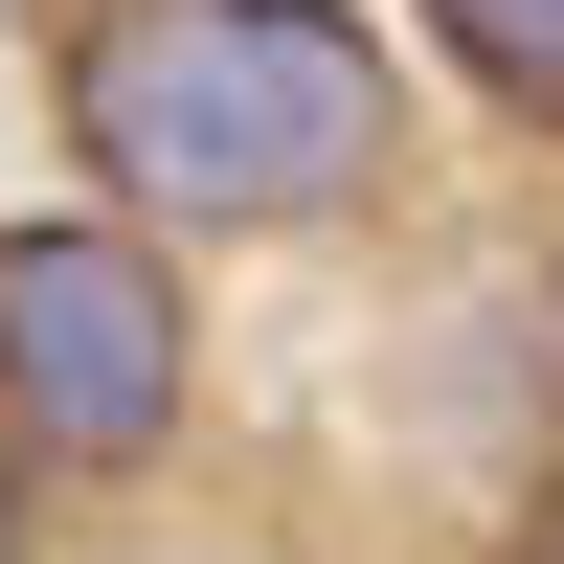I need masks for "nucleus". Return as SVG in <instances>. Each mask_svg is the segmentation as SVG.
Listing matches in <instances>:
<instances>
[{
	"label": "nucleus",
	"mask_w": 564,
	"mask_h": 564,
	"mask_svg": "<svg viewBox=\"0 0 564 564\" xmlns=\"http://www.w3.org/2000/svg\"><path fill=\"white\" fill-rule=\"evenodd\" d=\"M68 159L159 249H249V226H339L406 181V68L361 0H90L45 45Z\"/></svg>",
	"instance_id": "f257e3e1"
},
{
	"label": "nucleus",
	"mask_w": 564,
	"mask_h": 564,
	"mask_svg": "<svg viewBox=\"0 0 564 564\" xmlns=\"http://www.w3.org/2000/svg\"><path fill=\"white\" fill-rule=\"evenodd\" d=\"M204 430V294L159 226L113 204H23L0 226V452L45 497H135Z\"/></svg>",
	"instance_id": "f03ea898"
},
{
	"label": "nucleus",
	"mask_w": 564,
	"mask_h": 564,
	"mask_svg": "<svg viewBox=\"0 0 564 564\" xmlns=\"http://www.w3.org/2000/svg\"><path fill=\"white\" fill-rule=\"evenodd\" d=\"M406 23L452 45V90H497L520 135H564V0H406Z\"/></svg>",
	"instance_id": "7ed1b4c3"
},
{
	"label": "nucleus",
	"mask_w": 564,
	"mask_h": 564,
	"mask_svg": "<svg viewBox=\"0 0 564 564\" xmlns=\"http://www.w3.org/2000/svg\"><path fill=\"white\" fill-rule=\"evenodd\" d=\"M0 564H45V475H23V452H0Z\"/></svg>",
	"instance_id": "20e7f679"
},
{
	"label": "nucleus",
	"mask_w": 564,
	"mask_h": 564,
	"mask_svg": "<svg viewBox=\"0 0 564 564\" xmlns=\"http://www.w3.org/2000/svg\"><path fill=\"white\" fill-rule=\"evenodd\" d=\"M520 564H564V475H542V520H520Z\"/></svg>",
	"instance_id": "39448f33"
}]
</instances>
